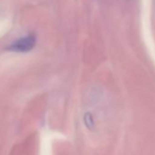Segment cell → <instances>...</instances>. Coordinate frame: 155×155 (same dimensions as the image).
I'll list each match as a JSON object with an SVG mask.
<instances>
[{
	"instance_id": "1",
	"label": "cell",
	"mask_w": 155,
	"mask_h": 155,
	"mask_svg": "<svg viewBox=\"0 0 155 155\" xmlns=\"http://www.w3.org/2000/svg\"><path fill=\"white\" fill-rule=\"evenodd\" d=\"M35 44H36V37L32 34H28L14 41L10 45L8 49L13 52H18V53L28 52L35 47Z\"/></svg>"
}]
</instances>
